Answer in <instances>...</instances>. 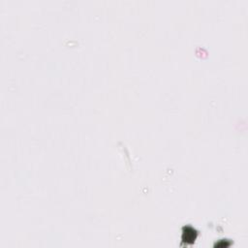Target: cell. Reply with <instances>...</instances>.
<instances>
[{
    "label": "cell",
    "instance_id": "obj_1",
    "mask_svg": "<svg viewBox=\"0 0 248 248\" xmlns=\"http://www.w3.org/2000/svg\"><path fill=\"white\" fill-rule=\"evenodd\" d=\"M184 235H186V240H184V241H186V242H188V241L193 242V241H195V239H196L197 233L193 229L190 228V232H186V233H184Z\"/></svg>",
    "mask_w": 248,
    "mask_h": 248
}]
</instances>
